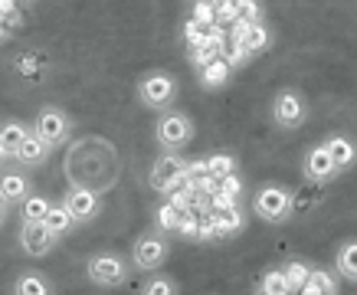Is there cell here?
Segmentation results:
<instances>
[{"label":"cell","instance_id":"cell-1","mask_svg":"<svg viewBox=\"0 0 357 295\" xmlns=\"http://www.w3.org/2000/svg\"><path fill=\"white\" fill-rule=\"evenodd\" d=\"M177 92H181V82L171 73H148L138 79V102L151 112H171Z\"/></svg>","mask_w":357,"mask_h":295},{"label":"cell","instance_id":"cell-2","mask_svg":"<svg viewBox=\"0 0 357 295\" xmlns=\"http://www.w3.org/2000/svg\"><path fill=\"white\" fill-rule=\"evenodd\" d=\"M194 135H197L194 119L177 109L161 112V119L154 125V138L164 148V154H181V148H187V144L194 142Z\"/></svg>","mask_w":357,"mask_h":295},{"label":"cell","instance_id":"cell-3","mask_svg":"<svg viewBox=\"0 0 357 295\" xmlns=\"http://www.w3.org/2000/svg\"><path fill=\"white\" fill-rule=\"evenodd\" d=\"M167 259H171V240L164 233H158V229L141 233L135 246H131V266L138 273H158Z\"/></svg>","mask_w":357,"mask_h":295},{"label":"cell","instance_id":"cell-4","mask_svg":"<svg viewBox=\"0 0 357 295\" xmlns=\"http://www.w3.org/2000/svg\"><path fill=\"white\" fill-rule=\"evenodd\" d=\"M128 273H131V266L119 252H96V256L86 259L89 282L98 285V289H119V285L128 282Z\"/></svg>","mask_w":357,"mask_h":295},{"label":"cell","instance_id":"cell-5","mask_svg":"<svg viewBox=\"0 0 357 295\" xmlns=\"http://www.w3.org/2000/svg\"><path fill=\"white\" fill-rule=\"evenodd\" d=\"M252 210H256V217L266 220V223H285L295 210V197L289 187L266 184L256 190V197H252Z\"/></svg>","mask_w":357,"mask_h":295},{"label":"cell","instance_id":"cell-6","mask_svg":"<svg viewBox=\"0 0 357 295\" xmlns=\"http://www.w3.org/2000/svg\"><path fill=\"white\" fill-rule=\"evenodd\" d=\"M30 131L40 138V142L53 151L56 144H63L69 138V131H73V119L66 115V109L59 105H43V109L36 112V121L30 125Z\"/></svg>","mask_w":357,"mask_h":295},{"label":"cell","instance_id":"cell-7","mask_svg":"<svg viewBox=\"0 0 357 295\" xmlns=\"http://www.w3.org/2000/svg\"><path fill=\"white\" fill-rule=\"evenodd\" d=\"M305 119H308V102L298 89H279L275 98H272V121L285 131L302 128Z\"/></svg>","mask_w":357,"mask_h":295},{"label":"cell","instance_id":"cell-8","mask_svg":"<svg viewBox=\"0 0 357 295\" xmlns=\"http://www.w3.org/2000/svg\"><path fill=\"white\" fill-rule=\"evenodd\" d=\"M184 174H187V161L184 154H158V161L151 164V190H158V194H171V190H177V187L184 184Z\"/></svg>","mask_w":357,"mask_h":295},{"label":"cell","instance_id":"cell-9","mask_svg":"<svg viewBox=\"0 0 357 295\" xmlns=\"http://www.w3.org/2000/svg\"><path fill=\"white\" fill-rule=\"evenodd\" d=\"M59 207L73 217V223H89V220H96L98 207H102V200H98L96 190L73 184L69 190H66V197H63V204H59Z\"/></svg>","mask_w":357,"mask_h":295},{"label":"cell","instance_id":"cell-10","mask_svg":"<svg viewBox=\"0 0 357 295\" xmlns=\"http://www.w3.org/2000/svg\"><path fill=\"white\" fill-rule=\"evenodd\" d=\"M227 36H229V40H236V43L243 46L246 59L266 53V50L272 46V30L266 27V23H233V30H229Z\"/></svg>","mask_w":357,"mask_h":295},{"label":"cell","instance_id":"cell-11","mask_svg":"<svg viewBox=\"0 0 357 295\" xmlns=\"http://www.w3.org/2000/svg\"><path fill=\"white\" fill-rule=\"evenodd\" d=\"M17 243H20V250L33 259H40V256H50L56 250V240L46 233L43 223H20V233H17Z\"/></svg>","mask_w":357,"mask_h":295},{"label":"cell","instance_id":"cell-12","mask_svg":"<svg viewBox=\"0 0 357 295\" xmlns=\"http://www.w3.org/2000/svg\"><path fill=\"white\" fill-rule=\"evenodd\" d=\"M30 194H33V184L20 167H3V171H0V200H3L7 207H10V204H23Z\"/></svg>","mask_w":357,"mask_h":295},{"label":"cell","instance_id":"cell-13","mask_svg":"<svg viewBox=\"0 0 357 295\" xmlns=\"http://www.w3.org/2000/svg\"><path fill=\"white\" fill-rule=\"evenodd\" d=\"M210 223H213V240H229V236H239L246 229V210L233 204L227 210H213L210 213Z\"/></svg>","mask_w":357,"mask_h":295},{"label":"cell","instance_id":"cell-14","mask_svg":"<svg viewBox=\"0 0 357 295\" xmlns=\"http://www.w3.org/2000/svg\"><path fill=\"white\" fill-rule=\"evenodd\" d=\"M305 177H308L312 184H325V181L337 177L335 164H331V158H328V151H325V144H314L312 151H308V158H305Z\"/></svg>","mask_w":357,"mask_h":295},{"label":"cell","instance_id":"cell-15","mask_svg":"<svg viewBox=\"0 0 357 295\" xmlns=\"http://www.w3.org/2000/svg\"><path fill=\"white\" fill-rule=\"evenodd\" d=\"M13 295H56L50 275L40 273V269H23L13 282Z\"/></svg>","mask_w":357,"mask_h":295},{"label":"cell","instance_id":"cell-16","mask_svg":"<svg viewBox=\"0 0 357 295\" xmlns=\"http://www.w3.org/2000/svg\"><path fill=\"white\" fill-rule=\"evenodd\" d=\"M50 154H53V151H50V148H46V144L30 131V135L23 138V144L17 148V154H13L10 161H17V167H40V164H43Z\"/></svg>","mask_w":357,"mask_h":295},{"label":"cell","instance_id":"cell-17","mask_svg":"<svg viewBox=\"0 0 357 295\" xmlns=\"http://www.w3.org/2000/svg\"><path fill=\"white\" fill-rule=\"evenodd\" d=\"M321 144H325V151H328V158H331V164H335V171H344V167L354 164L357 151H354V142H351L347 135H331V138Z\"/></svg>","mask_w":357,"mask_h":295},{"label":"cell","instance_id":"cell-18","mask_svg":"<svg viewBox=\"0 0 357 295\" xmlns=\"http://www.w3.org/2000/svg\"><path fill=\"white\" fill-rule=\"evenodd\" d=\"M26 135H30V125H26V121H3V125H0V154L10 161Z\"/></svg>","mask_w":357,"mask_h":295},{"label":"cell","instance_id":"cell-19","mask_svg":"<svg viewBox=\"0 0 357 295\" xmlns=\"http://www.w3.org/2000/svg\"><path fill=\"white\" fill-rule=\"evenodd\" d=\"M295 295H337L335 273H328V269H312L308 279H305V285Z\"/></svg>","mask_w":357,"mask_h":295},{"label":"cell","instance_id":"cell-20","mask_svg":"<svg viewBox=\"0 0 357 295\" xmlns=\"http://www.w3.org/2000/svg\"><path fill=\"white\" fill-rule=\"evenodd\" d=\"M43 227H46V233H50V236H53V240L59 243V240L66 236V233H73V229H76V223H73V217H69V213H66V210L59 207V204H53V207L46 210Z\"/></svg>","mask_w":357,"mask_h":295},{"label":"cell","instance_id":"cell-21","mask_svg":"<svg viewBox=\"0 0 357 295\" xmlns=\"http://www.w3.org/2000/svg\"><path fill=\"white\" fill-rule=\"evenodd\" d=\"M204 174L210 177V181H223V177L236 174V158L233 154H210V158H204Z\"/></svg>","mask_w":357,"mask_h":295},{"label":"cell","instance_id":"cell-22","mask_svg":"<svg viewBox=\"0 0 357 295\" xmlns=\"http://www.w3.org/2000/svg\"><path fill=\"white\" fill-rule=\"evenodd\" d=\"M13 66H17V73H20L23 79H30V82H40V79L46 76V59L40 53H20Z\"/></svg>","mask_w":357,"mask_h":295},{"label":"cell","instance_id":"cell-23","mask_svg":"<svg viewBox=\"0 0 357 295\" xmlns=\"http://www.w3.org/2000/svg\"><path fill=\"white\" fill-rule=\"evenodd\" d=\"M233 76L229 73V66L227 63H220V59H213V63H206L200 73H197V79H200V86L204 89H220V86H227V79Z\"/></svg>","mask_w":357,"mask_h":295},{"label":"cell","instance_id":"cell-24","mask_svg":"<svg viewBox=\"0 0 357 295\" xmlns=\"http://www.w3.org/2000/svg\"><path fill=\"white\" fill-rule=\"evenodd\" d=\"M354 250H357V243L354 240H344L341 243V250H337V259H335V273L341 275V279H347V282H354Z\"/></svg>","mask_w":357,"mask_h":295},{"label":"cell","instance_id":"cell-25","mask_svg":"<svg viewBox=\"0 0 357 295\" xmlns=\"http://www.w3.org/2000/svg\"><path fill=\"white\" fill-rule=\"evenodd\" d=\"M53 207L50 200H46L43 194H30L26 200L20 204V213H23V223H43L46 210Z\"/></svg>","mask_w":357,"mask_h":295},{"label":"cell","instance_id":"cell-26","mask_svg":"<svg viewBox=\"0 0 357 295\" xmlns=\"http://www.w3.org/2000/svg\"><path fill=\"white\" fill-rule=\"evenodd\" d=\"M259 295H292V289H289V282H285L282 269H269V273H262Z\"/></svg>","mask_w":357,"mask_h":295},{"label":"cell","instance_id":"cell-27","mask_svg":"<svg viewBox=\"0 0 357 295\" xmlns=\"http://www.w3.org/2000/svg\"><path fill=\"white\" fill-rule=\"evenodd\" d=\"M308 273H312V266H308V262H298V259H292V262H285V266H282V275H285V282H289L292 292L302 289L305 279H308Z\"/></svg>","mask_w":357,"mask_h":295},{"label":"cell","instance_id":"cell-28","mask_svg":"<svg viewBox=\"0 0 357 295\" xmlns=\"http://www.w3.org/2000/svg\"><path fill=\"white\" fill-rule=\"evenodd\" d=\"M220 63H227L229 66V73H233V69H239V66L246 63V53H243V46L236 43V40H223V43H220V56H217Z\"/></svg>","mask_w":357,"mask_h":295},{"label":"cell","instance_id":"cell-29","mask_svg":"<svg viewBox=\"0 0 357 295\" xmlns=\"http://www.w3.org/2000/svg\"><path fill=\"white\" fill-rule=\"evenodd\" d=\"M177 217H181V213H177V210L164 200L161 207L154 210V227H158V233H164V236H167V233H174V229H177Z\"/></svg>","mask_w":357,"mask_h":295},{"label":"cell","instance_id":"cell-30","mask_svg":"<svg viewBox=\"0 0 357 295\" xmlns=\"http://www.w3.org/2000/svg\"><path fill=\"white\" fill-rule=\"evenodd\" d=\"M141 295H177V282L171 275H151L141 285Z\"/></svg>","mask_w":357,"mask_h":295},{"label":"cell","instance_id":"cell-31","mask_svg":"<svg viewBox=\"0 0 357 295\" xmlns=\"http://www.w3.org/2000/svg\"><path fill=\"white\" fill-rule=\"evenodd\" d=\"M197 229H200V213L197 210H181L177 217V236H187V240H197Z\"/></svg>","mask_w":357,"mask_h":295},{"label":"cell","instance_id":"cell-32","mask_svg":"<svg viewBox=\"0 0 357 295\" xmlns=\"http://www.w3.org/2000/svg\"><path fill=\"white\" fill-rule=\"evenodd\" d=\"M213 194L239 204V194H243V181H239V174H229V177H223V181H217V190H213Z\"/></svg>","mask_w":357,"mask_h":295},{"label":"cell","instance_id":"cell-33","mask_svg":"<svg viewBox=\"0 0 357 295\" xmlns=\"http://www.w3.org/2000/svg\"><path fill=\"white\" fill-rule=\"evenodd\" d=\"M194 23H200L204 30H213L217 27V3H194Z\"/></svg>","mask_w":357,"mask_h":295},{"label":"cell","instance_id":"cell-34","mask_svg":"<svg viewBox=\"0 0 357 295\" xmlns=\"http://www.w3.org/2000/svg\"><path fill=\"white\" fill-rule=\"evenodd\" d=\"M204 27H200V23H194V20H187V27H184V36H187V43L194 46V43H200V40H204Z\"/></svg>","mask_w":357,"mask_h":295},{"label":"cell","instance_id":"cell-35","mask_svg":"<svg viewBox=\"0 0 357 295\" xmlns=\"http://www.w3.org/2000/svg\"><path fill=\"white\" fill-rule=\"evenodd\" d=\"M3 217H7V204L0 200V223H3Z\"/></svg>","mask_w":357,"mask_h":295},{"label":"cell","instance_id":"cell-36","mask_svg":"<svg viewBox=\"0 0 357 295\" xmlns=\"http://www.w3.org/2000/svg\"><path fill=\"white\" fill-rule=\"evenodd\" d=\"M3 164H7V158H3V154H0V167H3Z\"/></svg>","mask_w":357,"mask_h":295},{"label":"cell","instance_id":"cell-37","mask_svg":"<svg viewBox=\"0 0 357 295\" xmlns=\"http://www.w3.org/2000/svg\"><path fill=\"white\" fill-rule=\"evenodd\" d=\"M292 295H295V292H292Z\"/></svg>","mask_w":357,"mask_h":295}]
</instances>
